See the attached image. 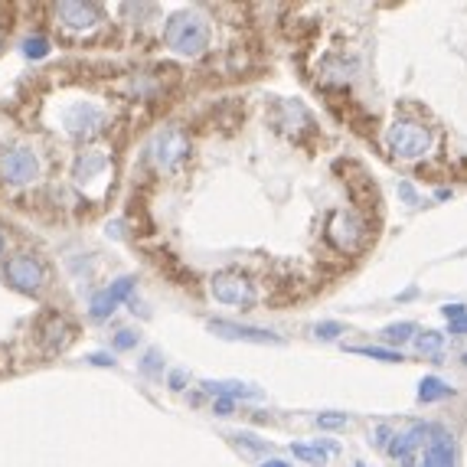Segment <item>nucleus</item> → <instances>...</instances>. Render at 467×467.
<instances>
[{
	"instance_id": "nucleus-1",
	"label": "nucleus",
	"mask_w": 467,
	"mask_h": 467,
	"mask_svg": "<svg viewBox=\"0 0 467 467\" xmlns=\"http://www.w3.org/2000/svg\"><path fill=\"white\" fill-rule=\"evenodd\" d=\"M210 36H213V26L200 10H180V14H173L164 26V43L177 56H187V59L206 53Z\"/></svg>"
},
{
	"instance_id": "nucleus-2",
	"label": "nucleus",
	"mask_w": 467,
	"mask_h": 467,
	"mask_svg": "<svg viewBox=\"0 0 467 467\" xmlns=\"http://www.w3.org/2000/svg\"><path fill=\"white\" fill-rule=\"evenodd\" d=\"M187 157H190V138H187V131L177 128V125L161 128L148 144L150 167H154L157 173H167V177H173V173L183 171Z\"/></svg>"
},
{
	"instance_id": "nucleus-3",
	"label": "nucleus",
	"mask_w": 467,
	"mask_h": 467,
	"mask_svg": "<svg viewBox=\"0 0 467 467\" xmlns=\"http://www.w3.org/2000/svg\"><path fill=\"white\" fill-rule=\"evenodd\" d=\"M0 278H4V285H7V288L20 291V295H30V297H36L39 291L49 285L47 265H43L36 255H10V258H4V265H0Z\"/></svg>"
},
{
	"instance_id": "nucleus-4",
	"label": "nucleus",
	"mask_w": 467,
	"mask_h": 467,
	"mask_svg": "<svg viewBox=\"0 0 467 467\" xmlns=\"http://www.w3.org/2000/svg\"><path fill=\"white\" fill-rule=\"evenodd\" d=\"M386 148L399 157V161H421L431 150V131L419 121L399 118L386 128Z\"/></svg>"
},
{
	"instance_id": "nucleus-5",
	"label": "nucleus",
	"mask_w": 467,
	"mask_h": 467,
	"mask_svg": "<svg viewBox=\"0 0 467 467\" xmlns=\"http://www.w3.org/2000/svg\"><path fill=\"white\" fill-rule=\"evenodd\" d=\"M268 118H272L275 131H281L285 138L295 140V144H304L314 134V115L297 99H275Z\"/></svg>"
},
{
	"instance_id": "nucleus-6",
	"label": "nucleus",
	"mask_w": 467,
	"mask_h": 467,
	"mask_svg": "<svg viewBox=\"0 0 467 467\" xmlns=\"http://www.w3.org/2000/svg\"><path fill=\"white\" fill-rule=\"evenodd\" d=\"M39 173H43V164L33 148L26 144H14V148L0 150V180L10 183V187H30L36 183Z\"/></svg>"
},
{
	"instance_id": "nucleus-7",
	"label": "nucleus",
	"mask_w": 467,
	"mask_h": 467,
	"mask_svg": "<svg viewBox=\"0 0 467 467\" xmlns=\"http://www.w3.org/2000/svg\"><path fill=\"white\" fill-rule=\"evenodd\" d=\"M324 239H327L330 249L337 252H359L363 249V242H367V219L357 216L350 210H340L327 219V226H324Z\"/></svg>"
},
{
	"instance_id": "nucleus-8",
	"label": "nucleus",
	"mask_w": 467,
	"mask_h": 467,
	"mask_svg": "<svg viewBox=\"0 0 467 467\" xmlns=\"http://www.w3.org/2000/svg\"><path fill=\"white\" fill-rule=\"evenodd\" d=\"M210 291L219 304H226V307H239V311H249V307H255V301H258L255 285H252L249 275H242V272L213 275Z\"/></svg>"
},
{
	"instance_id": "nucleus-9",
	"label": "nucleus",
	"mask_w": 467,
	"mask_h": 467,
	"mask_svg": "<svg viewBox=\"0 0 467 467\" xmlns=\"http://www.w3.org/2000/svg\"><path fill=\"white\" fill-rule=\"evenodd\" d=\"M36 343L47 357L66 353L76 343V324L69 317H63L59 311H47L36 320Z\"/></svg>"
},
{
	"instance_id": "nucleus-10",
	"label": "nucleus",
	"mask_w": 467,
	"mask_h": 467,
	"mask_svg": "<svg viewBox=\"0 0 467 467\" xmlns=\"http://www.w3.org/2000/svg\"><path fill=\"white\" fill-rule=\"evenodd\" d=\"M105 125H109V118H105V111H101L99 105H92V101H76V105H69V109L63 111V128L72 140L99 138V134L105 131Z\"/></svg>"
},
{
	"instance_id": "nucleus-11",
	"label": "nucleus",
	"mask_w": 467,
	"mask_h": 467,
	"mask_svg": "<svg viewBox=\"0 0 467 467\" xmlns=\"http://www.w3.org/2000/svg\"><path fill=\"white\" fill-rule=\"evenodd\" d=\"M454 458H458V448H454L451 431L444 429V425H429L421 458H409V461H402V464L405 467H454Z\"/></svg>"
},
{
	"instance_id": "nucleus-12",
	"label": "nucleus",
	"mask_w": 467,
	"mask_h": 467,
	"mask_svg": "<svg viewBox=\"0 0 467 467\" xmlns=\"http://www.w3.org/2000/svg\"><path fill=\"white\" fill-rule=\"evenodd\" d=\"M53 16L59 20V26L72 33H92L105 20L99 4H88V0H59L53 4Z\"/></svg>"
},
{
	"instance_id": "nucleus-13",
	"label": "nucleus",
	"mask_w": 467,
	"mask_h": 467,
	"mask_svg": "<svg viewBox=\"0 0 467 467\" xmlns=\"http://www.w3.org/2000/svg\"><path fill=\"white\" fill-rule=\"evenodd\" d=\"M206 327L213 330L216 337H223V340H242V343H281L278 334H272V330H262V327H245V324H233V320H219L213 317Z\"/></svg>"
},
{
	"instance_id": "nucleus-14",
	"label": "nucleus",
	"mask_w": 467,
	"mask_h": 467,
	"mask_svg": "<svg viewBox=\"0 0 467 467\" xmlns=\"http://www.w3.org/2000/svg\"><path fill=\"white\" fill-rule=\"evenodd\" d=\"M105 173H109V161H105V154H95V150L82 154L76 161V167H72V180H76V187L82 193H92L95 180H101V187H105V180H109Z\"/></svg>"
},
{
	"instance_id": "nucleus-15",
	"label": "nucleus",
	"mask_w": 467,
	"mask_h": 467,
	"mask_svg": "<svg viewBox=\"0 0 467 467\" xmlns=\"http://www.w3.org/2000/svg\"><path fill=\"white\" fill-rule=\"evenodd\" d=\"M134 291V278H118L115 285H111V288H105V291H99V295L92 297V307H88V314H92V317H109L111 311H115L118 304L125 301L128 295H131Z\"/></svg>"
},
{
	"instance_id": "nucleus-16",
	"label": "nucleus",
	"mask_w": 467,
	"mask_h": 467,
	"mask_svg": "<svg viewBox=\"0 0 467 467\" xmlns=\"http://www.w3.org/2000/svg\"><path fill=\"white\" fill-rule=\"evenodd\" d=\"M340 177H347V187H350V196L357 200V206H363V210H376L379 206V190L369 180V173L353 171V173H340Z\"/></svg>"
},
{
	"instance_id": "nucleus-17",
	"label": "nucleus",
	"mask_w": 467,
	"mask_h": 467,
	"mask_svg": "<svg viewBox=\"0 0 467 467\" xmlns=\"http://www.w3.org/2000/svg\"><path fill=\"white\" fill-rule=\"evenodd\" d=\"M425 435H429V425H412L409 431H399V435H392V441H389V454L396 461L415 458V451L421 448Z\"/></svg>"
},
{
	"instance_id": "nucleus-18",
	"label": "nucleus",
	"mask_w": 467,
	"mask_h": 467,
	"mask_svg": "<svg viewBox=\"0 0 467 467\" xmlns=\"http://www.w3.org/2000/svg\"><path fill=\"white\" fill-rule=\"evenodd\" d=\"M206 392L213 396H226V399H262V389L252 386V382H235V379H223V382H206Z\"/></svg>"
},
{
	"instance_id": "nucleus-19",
	"label": "nucleus",
	"mask_w": 467,
	"mask_h": 467,
	"mask_svg": "<svg viewBox=\"0 0 467 467\" xmlns=\"http://www.w3.org/2000/svg\"><path fill=\"white\" fill-rule=\"evenodd\" d=\"M451 386L448 382H441V379H435V376H425L421 379V386H419V399L421 402H438V399H444V396H451Z\"/></svg>"
},
{
	"instance_id": "nucleus-20",
	"label": "nucleus",
	"mask_w": 467,
	"mask_h": 467,
	"mask_svg": "<svg viewBox=\"0 0 467 467\" xmlns=\"http://www.w3.org/2000/svg\"><path fill=\"white\" fill-rule=\"evenodd\" d=\"M412 340H415V350H419L421 357H435V353H441V347H444V334H438V330H421V334H415Z\"/></svg>"
},
{
	"instance_id": "nucleus-21",
	"label": "nucleus",
	"mask_w": 467,
	"mask_h": 467,
	"mask_svg": "<svg viewBox=\"0 0 467 467\" xmlns=\"http://www.w3.org/2000/svg\"><path fill=\"white\" fill-rule=\"evenodd\" d=\"M291 454H295L297 461H307V464H327V451L324 448H317V444H291Z\"/></svg>"
},
{
	"instance_id": "nucleus-22",
	"label": "nucleus",
	"mask_w": 467,
	"mask_h": 467,
	"mask_svg": "<svg viewBox=\"0 0 467 467\" xmlns=\"http://www.w3.org/2000/svg\"><path fill=\"white\" fill-rule=\"evenodd\" d=\"M350 353H359V357L369 359H382V363H399V350H382V347H350Z\"/></svg>"
},
{
	"instance_id": "nucleus-23",
	"label": "nucleus",
	"mask_w": 467,
	"mask_h": 467,
	"mask_svg": "<svg viewBox=\"0 0 467 467\" xmlns=\"http://www.w3.org/2000/svg\"><path fill=\"white\" fill-rule=\"evenodd\" d=\"M24 53H26V59H47V56H49V39L47 36H30L24 43Z\"/></svg>"
},
{
	"instance_id": "nucleus-24",
	"label": "nucleus",
	"mask_w": 467,
	"mask_h": 467,
	"mask_svg": "<svg viewBox=\"0 0 467 467\" xmlns=\"http://www.w3.org/2000/svg\"><path fill=\"white\" fill-rule=\"evenodd\" d=\"M382 334H386V340L389 343H402V340H412L415 337V324H389V327L382 330Z\"/></svg>"
},
{
	"instance_id": "nucleus-25",
	"label": "nucleus",
	"mask_w": 467,
	"mask_h": 467,
	"mask_svg": "<svg viewBox=\"0 0 467 467\" xmlns=\"http://www.w3.org/2000/svg\"><path fill=\"white\" fill-rule=\"evenodd\" d=\"M343 324H337V320H324V324H317V327H314V337H317V340H337V337L343 334Z\"/></svg>"
},
{
	"instance_id": "nucleus-26",
	"label": "nucleus",
	"mask_w": 467,
	"mask_h": 467,
	"mask_svg": "<svg viewBox=\"0 0 467 467\" xmlns=\"http://www.w3.org/2000/svg\"><path fill=\"white\" fill-rule=\"evenodd\" d=\"M317 425L320 429H343V425H347V415L343 412H324V415H317Z\"/></svg>"
},
{
	"instance_id": "nucleus-27",
	"label": "nucleus",
	"mask_w": 467,
	"mask_h": 467,
	"mask_svg": "<svg viewBox=\"0 0 467 467\" xmlns=\"http://www.w3.org/2000/svg\"><path fill=\"white\" fill-rule=\"evenodd\" d=\"M138 343V330H118L115 334V350H131Z\"/></svg>"
},
{
	"instance_id": "nucleus-28",
	"label": "nucleus",
	"mask_w": 467,
	"mask_h": 467,
	"mask_svg": "<svg viewBox=\"0 0 467 467\" xmlns=\"http://www.w3.org/2000/svg\"><path fill=\"white\" fill-rule=\"evenodd\" d=\"M140 369H144V373H157V369H161V353L150 350L148 357L140 359Z\"/></svg>"
},
{
	"instance_id": "nucleus-29",
	"label": "nucleus",
	"mask_w": 467,
	"mask_h": 467,
	"mask_svg": "<svg viewBox=\"0 0 467 467\" xmlns=\"http://www.w3.org/2000/svg\"><path fill=\"white\" fill-rule=\"evenodd\" d=\"M213 409H216V415H229L235 409V399H226V396H219L216 402H213Z\"/></svg>"
},
{
	"instance_id": "nucleus-30",
	"label": "nucleus",
	"mask_w": 467,
	"mask_h": 467,
	"mask_svg": "<svg viewBox=\"0 0 467 467\" xmlns=\"http://www.w3.org/2000/svg\"><path fill=\"white\" fill-rule=\"evenodd\" d=\"M88 359H92L95 367H115V357H109V353H92Z\"/></svg>"
},
{
	"instance_id": "nucleus-31",
	"label": "nucleus",
	"mask_w": 467,
	"mask_h": 467,
	"mask_svg": "<svg viewBox=\"0 0 467 467\" xmlns=\"http://www.w3.org/2000/svg\"><path fill=\"white\" fill-rule=\"evenodd\" d=\"M451 334H467V314H461V317L451 320Z\"/></svg>"
},
{
	"instance_id": "nucleus-32",
	"label": "nucleus",
	"mask_w": 467,
	"mask_h": 467,
	"mask_svg": "<svg viewBox=\"0 0 467 467\" xmlns=\"http://www.w3.org/2000/svg\"><path fill=\"white\" fill-rule=\"evenodd\" d=\"M183 386H187V376L180 373V369H173V373H171V389H183Z\"/></svg>"
},
{
	"instance_id": "nucleus-33",
	"label": "nucleus",
	"mask_w": 467,
	"mask_h": 467,
	"mask_svg": "<svg viewBox=\"0 0 467 467\" xmlns=\"http://www.w3.org/2000/svg\"><path fill=\"white\" fill-rule=\"evenodd\" d=\"M441 314H444V317H461V314H464V307H461V304H451V307H448V304H444V307H441Z\"/></svg>"
},
{
	"instance_id": "nucleus-34",
	"label": "nucleus",
	"mask_w": 467,
	"mask_h": 467,
	"mask_svg": "<svg viewBox=\"0 0 467 467\" xmlns=\"http://www.w3.org/2000/svg\"><path fill=\"white\" fill-rule=\"evenodd\" d=\"M399 190H402V196H405V200H409V202H415V190L409 187V183H402V187H399Z\"/></svg>"
},
{
	"instance_id": "nucleus-35",
	"label": "nucleus",
	"mask_w": 467,
	"mask_h": 467,
	"mask_svg": "<svg viewBox=\"0 0 467 467\" xmlns=\"http://www.w3.org/2000/svg\"><path fill=\"white\" fill-rule=\"evenodd\" d=\"M262 467H291V464H285V461H265Z\"/></svg>"
},
{
	"instance_id": "nucleus-36",
	"label": "nucleus",
	"mask_w": 467,
	"mask_h": 467,
	"mask_svg": "<svg viewBox=\"0 0 467 467\" xmlns=\"http://www.w3.org/2000/svg\"><path fill=\"white\" fill-rule=\"evenodd\" d=\"M4 245H7V239H4V233H0V255H4Z\"/></svg>"
},
{
	"instance_id": "nucleus-37",
	"label": "nucleus",
	"mask_w": 467,
	"mask_h": 467,
	"mask_svg": "<svg viewBox=\"0 0 467 467\" xmlns=\"http://www.w3.org/2000/svg\"><path fill=\"white\" fill-rule=\"evenodd\" d=\"M0 47H4V30H0Z\"/></svg>"
},
{
	"instance_id": "nucleus-38",
	"label": "nucleus",
	"mask_w": 467,
	"mask_h": 467,
	"mask_svg": "<svg viewBox=\"0 0 467 467\" xmlns=\"http://www.w3.org/2000/svg\"><path fill=\"white\" fill-rule=\"evenodd\" d=\"M357 467H367V464H357Z\"/></svg>"
}]
</instances>
